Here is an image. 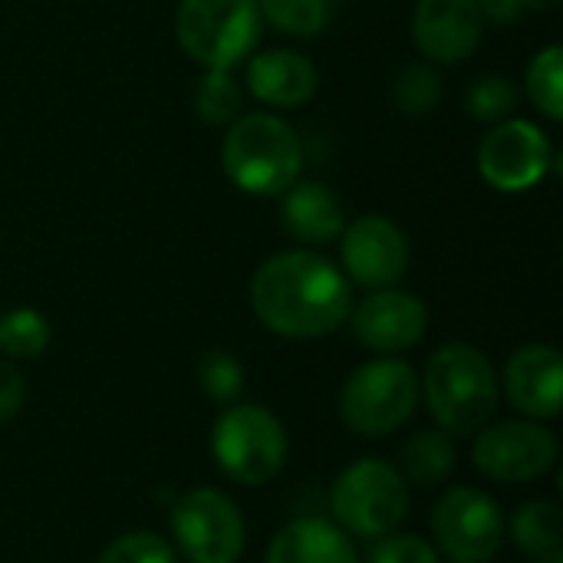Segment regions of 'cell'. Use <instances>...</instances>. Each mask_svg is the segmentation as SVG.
<instances>
[{
    "label": "cell",
    "mask_w": 563,
    "mask_h": 563,
    "mask_svg": "<svg viewBox=\"0 0 563 563\" xmlns=\"http://www.w3.org/2000/svg\"><path fill=\"white\" fill-rule=\"evenodd\" d=\"M251 310L264 330L284 340H320L353 313V284L317 251L267 257L251 280Z\"/></svg>",
    "instance_id": "cell-1"
},
{
    "label": "cell",
    "mask_w": 563,
    "mask_h": 563,
    "mask_svg": "<svg viewBox=\"0 0 563 563\" xmlns=\"http://www.w3.org/2000/svg\"><path fill=\"white\" fill-rule=\"evenodd\" d=\"M419 399H426L435 429L452 439H468L495 419L501 386L492 360L478 346L445 343L432 353L426 376L419 379Z\"/></svg>",
    "instance_id": "cell-2"
},
{
    "label": "cell",
    "mask_w": 563,
    "mask_h": 563,
    "mask_svg": "<svg viewBox=\"0 0 563 563\" xmlns=\"http://www.w3.org/2000/svg\"><path fill=\"white\" fill-rule=\"evenodd\" d=\"M221 168L238 191L257 198L284 195L294 181H300V135L274 112L238 115L221 142Z\"/></svg>",
    "instance_id": "cell-3"
},
{
    "label": "cell",
    "mask_w": 563,
    "mask_h": 563,
    "mask_svg": "<svg viewBox=\"0 0 563 563\" xmlns=\"http://www.w3.org/2000/svg\"><path fill=\"white\" fill-rule=\"evenodd\" d=\"M287 455L290 442L284 422L257 402H234L211 426V459L234 485L261 488L274 482Z\"/></svg>",
    "instance_id": "cell-4"
},
{
    "label": "cell",
    "mask_w": 563,
    "mask_h": 563,
    "mask_svg": "<svg viewBox=\"0 0 563 563\" xmlns=\"http://www.w3.org/2000/svg\"><path fill=\"white\" fill-rule=\"evenodd\" d=\"M264 33L257 0H181L175 10V36L181 49L205 69H234L247 63Z\"/></svg>",
    "instance_id": "cell-5"
},
{
    "label": "cell",
    "mask_w": 563,
    "mask_h": 563,
    "mask_svg": "<svg viewBox=\"0 0 563 563\" xmlns=\"http://www.w3.org/2000/svg\"><path fill=\"white\" fill-rule=\"evenodd\" d=\"M419 409V376L396 356L363 363L340 389V419L363 439L399 432Z\"/></svg>",
    "instance_id": "cell-6"
},
{
    "label": "cell",
    "mask_w": 563,
    "mask_h": 563,
    "mask_svg": "<svg viewBox=\"0 0 563 563\" xmlns=\"http://www.w3.org/2000/svg\"><path fill=\"white\" fill-rule=\"evenodd\" d=\"M336 525L353 538H386L409 515V488L396 465L383 459H360L330 488Z\"/></svg>",
    "instance_id": "cell-7"
},
{
    "label": "cell",
    "mask_w": 563,
    "mask_h": 563,
    "mask_svg": "<svg viewBox=\"0 0 563 563\" xmlns=\"http://www.w3.org/2000/svg\"><path fill=\"white\" fill-rule=\"evenodd\" d=\"M172 538L191 563H238L247 525L241 508L218 488H191L172 505Z\"/></svg>",
    "instance_id": "cell-8"
},
{
    "label": "cell",
    "mask_w": 563,
    "mask_h": 563,
    "mask_svg": "<svg viewBox=\"0 0 563 563\" xmlns=\"http://www.w3.org/2000/svg\"><path fill=\"white\" fill-rule=\"evenodd\" d=\"M432 538L435 551L452 563H488L508 538V518L492 495L459 485L435 501Z\"/></svg>",
    "instance_id": "cell-9"
},
{
    "label": "cell",
    "mask_w": 563,
    "mask_h": 563,
    "mask_svg": "<svg viewBox=\"0 0 563 563\" xmlns=\"http://www.w3.org/2000/svg\"><path fill=\"white\" fill-rule=\"evenodd\" d=\"M558 435L534 419L488 422L475 435V468L501 485H528L544 478L558 465Z\"/></svg>",
    "instance_id": "cell-10"
},
{
    "label": "cell",
    "mask_w": 563,
    "mask_h": 563,
    "mask_svg": "<svg viewBox=\"0 0 563 563\" xmlns=\"http://www.w3.org/2000/svg\"><path fill=\"white\" fill-rule=\"evenodd\" d=\"M554 145L531 119H501L478 145V175L505 195L541 185L554 165Z\"/></svg>",
    "instance_id": "cell-11"
},
{
    "label": "cell",
    "mask_w": 563,
    "mask_h": 563,
    "mask_svg": "<svg viewBox=\"0 0 563 563\" xmlns=\"http://www.w3.org/2000/svg\"><path fill=\"white\" fill-rule=\"evenodd\" d=\"M340 241V271L350 284H360L366 290L396 287L409 271V238L406 231L383 218V214H363L356 221H346Z\"/></svg>",
    "instance_id": "cell-12"
},
{
    "label": "cell",
    "mask_w": 563,
    "mask_h": 563,
    "mask_svg": "<svg viewBox=\"0 0 563 563\" xmlns=\"http://www.w3.org/2000/svg\"><path fill=\"white\" fill-rule=\"evenodd\" d=\"M350 323L366 350L379 356H399L426 336L429 310L416 294L399 287H383L353 307Z\"/></svg>",
    "instance_id": "cell-13"
},
{
    "label": "cell",
    "mask_w": 563,
    "mask_h": 563,
    "mask_svg": "<svg viewBox=\"0 0 563 563\" xmlns=\"http://www.w3.org/2000/svg\"><path fill=\"white\" fill-rule=\"evenodd\" d=\"M485 36V13L475 0H419L412 40L432 66L465 63Z\"/></svg>",
    "instance_id": "cell-14"
},
{
    "label": "cell",
    "mask_w": 563,
    "mask_h": 563,
    "mask_svg": "<svg viewBox=\"0 0 563 563\" xmlns=\"http://www.w3.org/2000/svg\"><path fill=\"white\" fill-rule=\"evenodd\" d=\"M505 399L534 422H551L563 406V356L551 343H528L511 353L501 379Z\"/></svg>",
    "instance_id": "cell-15"
},
{
    "label": "cell",
    "mask_w": 563,
    "mask_h": 563,
    "mask_svg": "<svg viewBox=\"0 0 563 563\" xmlns=\"http://www.w3.org/2000/svg\"><path fill=\"white\" fill-rule=\"evenodd\" d=\"M320 73L297 49H264L247 59V92L274 109H300L317 96Z\"/></svg>",
    "instance_id": "cell-16"
},
{
    "label": "cell",
    "mask_w": 563,
    "mask_h": 563,
    "mask_svg": "<svg viewBox=\"0 0 563 563\" xmlns=\"http://www.w3.org/2000/svg\"><path fill=\"white\" fill-rule=\"evenodd\" d=\"M280 218L287 234L310 247H323L336 241L346 228V208L340 195L323 181H294L284 191Z\"/></svg>",
    "instance_id": "cell-17"
},
{
    "label": "cell",
    "mask_w": 563,
    "mask_h": 563,
    "mask_svg": "<svg viewBox=\"0 0 563 563\" xmlns=\"http://www.w3.org/2000/svg\"><path fill=\"white\" fill-rule=\"evenodd\" d=\"M264 563H360V554L340 525L297 518L271 538Z\"/></svg>",
    "instance_id": "cell-18"
},
{
    "label": "cell",
    "mask_w": 563,
    "mask_h": 563,
    "mask_svg": "<svg viewBox=\"0 0 563 563\" xmlns=\"http://www.w3.org/2000/svg\"><path fill=\"white\" fill-rule=\"evenodd\" d=\"M455 468V442L442 429H422L402 445V478L419 488L442 485Z\"/></svg>",
    "instance_id": "cell-19"
},
{
    "label": "cell",
    "mask_w": 563,
    "mask_h": 563,
    "mask_svg": "<svg viewBox=\"0 0 563 563\" xmlns=\"http://www.w3.org/2000/svg\"><path fill=\"white\" fill-rule=\"evenodd\" d=\"M511 541L521 554L548 561L561 554V508L554 501H528L511 518Z\"/></svg>",
    "instance_id": "cell-20"
},
{
    "label": "cell",
    "mask_w": 563,
    "mask_h": 563,
    "mask_svg": "<svg viewBox=\"0 0 563 563\" xmlns=\"http://www.w3.org/2000/svg\"><path fill=\"white\" fill-rule=\"evenodd\" d=\"M195 112L211 129H228L244 106V86L234 79L231 69H205V76L195 82L191 92Z\"/></svg>",
    "instance_id": "cell-21"
},
{
    "label": "cell",
    "mask_w": 563,
    "mask_h": 563,
    "mask_svg": "<svg viewBox=\"0 0 563 563\" xmlns=\"http://www.w3.org/2000/svg\"><path fill=\"white\" fill-rule=\"evenodd\" d=\"M343 0H257L264 23H274L287 36H320L330 30Z\"/></svg>",
    "instance_id": "cell-22"
},
{
    "label": "cell",
    "mask_w": 563,
    "mask_h": 563,
    "mask_svg": "<svg viewBox=\"0 0 563 563\" xmlns=\"http://www.w3.org/2000/svg\"><path fill=\"white\" fill-rule=\"evenodd\" d=\"M49 320L33 307H13L0 317V353L7 360H36L49 346Z\"/></svg>",
    "instance_id": "cell-23"
},
{
    "label": "cell",
    "mask_w": 563,
    "mask_h": 563,
    "mask_svg": "<svg viewBox=\"0 0 563 563\" xmlns=\"http://www.w3.org/2000/svg\"><path fill=\"white\" fill-rule=\"evenodd\" d=\"M525 89L528 99L538 106V112L551 122L563 119V46L551 43L544 46L525 73Z\"/></svg>",
    "instance_id": "cell-24"
},
{
    "label": "cell",
    "mask_w": 563,
    "mask_h": 563,
    "mask_svg": "<svg viewBox=\"0 0 563 563\" xmlns=\"http://www.w3.org/2000/svg\"><path fill=\"white\" fill-rule=\"evenodd\" d=\"M393 99L406 115H429L442 102V73L432 63H406L396 73Z\"/></svg>",
    "instance_id": "cell-25"
},
{
    "label": "cell",
    "mask_w": 563,
    "mask_h": 563,
    "mask_svg": "<svg viewBox=\"0 0 563 563\" xmlns=\"http://www.w3.org/2000/svg\"><path fill=\"white\" fill-rule=\"evenodd\" d=\"M198 386L218 406H234L244 393V366L228 350H211L198 360Z\"/></svg>",
    "instance_id": "cell-26"
},
{
    "label": "cell",
    "mask_w": 563,
    "mask_h": 563,
    "mask_svg": "<svg viewBox=\"0 0 563 563\" xmlns=\"http://www.w3.org/2000/svg\"><path fill=\"white\" fill-rule=\"evenodd\" d=\"M515 106H518V86L501 73L478 76L465 92V109L478 122H501L515 112Z\"/></svg>",
    "instance_id": "cell-27"
},
{
    "label": "cell",
    "mask_w": 563,
    "mask_h": 563,
    "mask_svg": "<svg viewBox=\"0 0 563 563\" xmlns=\"http://www.w3.org/2000/svg\"><path fill=\"white\" fill-rule=\"evenodd\" d=\"M96 563H178L175 548L155 531H129L115 538Z\"/></svg>",
    "instance_id": "cell-28"
},
{
    "label": "cell",
    "mask_w": 563,
    "mask_h": 563,
    "mask_svg": "<svg viewBox=\"0 0 563 563\" xmlns=\"http://www.w3.org/2000/svg\"><path fill=\"white\" fill-rule=\"evenodd\" d=\"M369 563H442V554L419 534L393 531L386 538H376Z\"/></svg>",
    "instance_id": "cell-29"
},
{
    "label": "cell",
    "mask_w": 563,
    "mask_h": 563,
    "mask_svg": "<svg viewBox=\"0 0 563 563\" xmlns=\"http://www.w3.org/2000/svg\"><path fill=\"white\" fill-rule=\"evenodd\" d=\"M26 402V383L13 360L0 356V426L16 419Z\"/></svg>",
    "instance_id": "cell-30"
},
{
    "label": "cell",
    "mask_w": 563,
    "mask_h": 563,
    "mask_svg": "<svg viewBox=\"0 0 563 563\" xmlns=\"http://www.w3.org/2000/svg\"><path fill=\"white\" fill-rule=\"evenodd\" d=\"M475 3L485 13V20L495 23H515L525 13V0H475Z\"/></svg>",
    "instance_id": "cell-31"
},
{
    "label": "cell",
    "mask_w": 563,
    "mask_h": 563,
    "mask_svg": "<svg viewBox=\"0 0 563 563\" xmlns=\"http://www.w3.org/2000/svg\"><path fill=\"white\" fill-rule=\"evenodd\" d=\"M558 7H561V0H525V10H538V13H551Z\"/></svg>",
    "instance_id": "cell-32"
},
{
    "label": "cell",
    "mask_w": 563,
    "mask_h": 563,
    "mask_svg": "<svg viewBox=\"0 0 563 563\" xmlns=\"http://www.w3.org/2000/svg\"><path fill=\"white\" fill-rule=\"evenodd\" d=\"M541 563H563V554H554V558H548V561Z\"/></svg>",
    "instance_id": "cell-33"
}]
</instances>
